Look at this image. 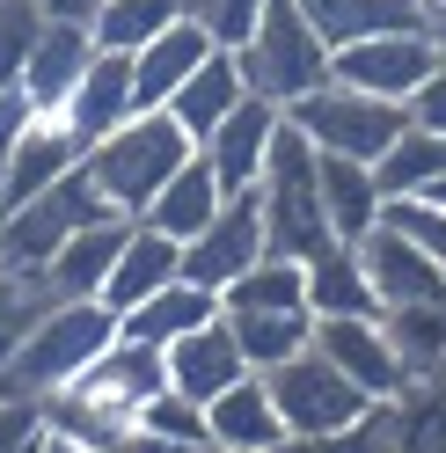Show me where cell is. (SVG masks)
Masks as SVG:
<instances>
[{"instance_id": "1", "label": "cell", "mask_w": 446, "mask_h": 453, "mask_svg": "<svg viewBox=\"0 0 446 453\" xmlns=\"http://www.w3.org/2000/svg\"><path fill=\"white\" fill-rule=\"evenodd\" d=\"M125 336V315L110 300H51L37 329L15 344V358L0 365V395H22V403H44V395L73 388L88 365Z\"/></svg>"}, {"instance_id": "2", "label": "cell", "mask_w": 446, "mask_h": 453, "mask_svg": "<svg viewBox=\"0 0 446 453\" xmlns=\"http://www.w3.org/2000/svg\"><path fill=\"white\" fill-rule=\"evenodd\" d=\"M190 154H198V139H190L169 110H139L132 125H118L110 139L88 147V176H96V190H103L125 219H139Z\"/></svg>"}, {"instance_id": "3", "label": "cell", "mask_w": 446, "mask_h": 453, "mask_svg": "<svg viewBox=\"0 0 446 453\" xmlns=\"http://www.w3.org/2000/svg\"><path fill=\"white\" fill-rule=\"evenodd\" d=\"M249 73V96H264L278 110H293L300 96H315L322 81H337V51L322 44V30L300 15V0H271L264 22L249 30V44L235 51Z\"/></svg>"}, {"instance_id": "4", "label": "cell", "mask_w": 446, "mask_h": 453, "mask_svg": "<svg viewBox=\"0 0 446 453\" xmlns=\"http://www.w3.org/2000/svg\"><path fill=\"white\" fill-rule=\"evenodd\" d=\"M257 190H264L271 249H286V257H322V249L337 242V226H329V212H322V147H315L293 118L278 125Z\"/></svg>"}, {"instance_id": "5", "label": "cell", "mask_w": 446, "mask_h": 453, "mask_svg": "<svg viewBox=\"0 0 446 453\" xmlns=\"http://www.w3.org/2000/svg\"><path fill=\"white\" fill-rule=\"evenodd\" d=\"M96 219H118V205L96 190V176H88V161L73 168L66 183H51L44 197H30V205H8V219H0V257H8L15 271H44L59 249L81 234V226H96Z\"/></svg>"}, {"instance_id": "6", "label": "cell", "mask_w": 446, "mask_h": 453, "mask_svg": "<svg viewBox=\"0 0 446 453\" xmlns=\"http://www.w3.org/2000/svg\"><path fill=\"white\" fill-rule=\"evenodd\" d=\"M286 118L315 139L322 154H351V161H381L396 139L410 132V103H388V96H366L351 81H322L315 96H300Z\"/></svg>"}, {"instance_id": "7", "label": "cell", "mask_w": 446, "mask_h": 453, "mask_svg": "<svg viewBox=\"0 0 446 453\" xmlns=\"http://www.w3.org/2000/svg\"><path fill=\"white\" fill-rule=\"evenodd\" d=\"M271 395H278V417H286V432L293 439H329V432H344V424H358L373 410V395L358 388L351 373H337L322 351H300L286 365H271Z\"/></svg>"}, {"instance_id": "8", "label": "cell", "mask_w": 446, "mask_h": 453, "mask_svg": "<svg viewBox=\"0 0 446 453\" xmlns=\"http://www.w3.org/2000/svg\"><path fill=\"white\" fill-rule=\"evenodd\" d=\"M271 257V219H264V190H227V205L212 212L205 234L183 242V278H198V286H212L219 300H227V286Z\"/></svg>"}, {"instance_id": "9", "label": "cell", "mask_w": 446, "mask_h": 453, "mask_svg": "<svg viewBox=\"0 0 446 453\" xmlns=\"http://www.w3.org/2000/svg\"><path fill=\"white\" fill-rule=\"evenodd\" d=\"M161 388H169V351H161V344H139V336H118V344H110L88 373L73 380V395H81L88 410H103L125 439L139 432V410H147Z\"/></svg>"}, {"instance_id": "10", "label": "cell", "mask_w": 446, "mask_h": 453, "mask_svg": "<svg viewBox=\"0 0 446 453\" xmlns=\"http://www.w3.org/2000/svg\"><path fill=\"white\" fill-rule=\"evenodd\" d=\"M439 59L446 51L432 30H381V37H358L337 51V81H351L366 96H388V103H410L439 73Z\"/></svg>"}, {"instance_id": "11", "label": "cell", "mask_w": 446, "mask_h": 453, "mask_svg": "<svg viewBox=\"0 0 446 453\" xmlns=\"http://www.w3.org/2000/svg\"><path fill=\"white\" fill-rule=\"evenodd\" d=\"M315 351L337 365V373H351L373 403H396V395L410 388V373H403L396 344H388V322L381 315H315Z\"/></svg>"}, {"instance_id": "12", "label": "cell", "mask_w": 446, "mask_h": 453, "mask_svg": "<svg viewBox=\"0 0 446 453\" xmlns=\"http://www.w3.org/2000/svg\"><path fill=\"white\" fill-rule=\"evenodd\" d=\"M358 257L373 271V293H381V315L388 307H425V300H446V271L425 242L410 234L403 219H381L366 242H358Z\"/></svg>"}, {"instance_id": "13", "label": "cell", "mask_w": 446, "mask_h": 453, "mask_svg": "<svg viewBox=\"0 0 446 453\" xmlns=\"http://www.w3.org/2000/svg\"><path fill=\"white\" fill-rule=\"evenodd\" d=\"M59 118H66V132L81 139V147H96V139H110L118 125H132V118H139L132 59H125V51H96L88 73L73 81V96L59 103Z\"/></svg>"}, {"instance_id": "14", "label": "cell", "mask_w": 446, "mask_h": 453, "mask_svg": "<svg viewBox=\"0 0 446 453\" xmlns=\"http://www.w3.org/2000/svg\"><path fill=\"white\" fill-rule=\"evenodd\" d=\"M212 51H227V44H212V30H205V22H190V15L169 22L147 51H132V96H139V110H169L176 88L212 59Z\"/></svg>"}, {"instance_id": "15", "label": "cell", "mask_w": 446, "mask_h": 453, "mask_svg": "<svg viewBox=\"0 0 446 453\" xmlns=\"http://www.w3.org/2000/svg\"><path fill=\"white\" fill-rule=\"evenodd\" d=\"M96 30L88 22H51L44 15V37H37V51H30V66H22V103L30 110H44V118H59V103L73 96V81L88 73V59H96Z\"/></svg>"}, {"instance_id": "16", "label": "cell", "mask_w": 446, "mask_h": 453, "mask_svg": "<svg viewBox=\"0 0 446 453\" xmlns=\"http://www.w3.org/2000/svg\"><path fill=\"white\" fill-rule=\"evenodd\" d=\"M88 161V147L66 132V118H44V110H30L15 132V161H8V205H30V197H44L51 183H66L73 168Z\"/></svg>"}, {"instance_id": "17", "label": "cell", "mask_w": 446, "mask_h": 453, "mask_svg": "<svg viewBox=\"0 0 446 453\" xmlns=\"http://www.w3.org/2000/svg\"><path fill=\"white\" fill-rule=\"evenodd\" d=\"M125 234H132V219H125V212H118V219L81 226V234L59 249V257L37 271V286H44L51 300H103L110 271H118V257H125Z\"/></svg>"}, {"instance_id": "18", "label": "cell", "mask_w": 446, "mask_h": 453, "mask_svg": "<svg viewBox=\"0 0 446 453\" xmlns=\"http://www.w3.org/2000/svg\"><path fill=\"white\" fill-rule=\"evenodd\" d=\"M278 125H286V110H278V103H264V96H249V103H242L235 118L205 139L198 154L212 161V176L227 183V190H257V183H264V161H271Z\"/></svg>"}, {"instance_id": "19", "label": "cell", "mask_w": 446, "mask_h": 453, "mask_svg": "<svg viewBox=\"0 0 446 453\" xmlns=\"http://www.w3.org/2000/svg\"><path fill=\"white\" fill-rule=\"evenodd\" d=\"M242 373H257V365H249V351H242V336H235L227 315L205 322L198 336H183V344H169V388L190 395V403H212V395H227Z\"/></svg>"}, {"instance_id": "20", "label": "cell", "mask_w": 446, "mask_h": 453, "mask_svg": "<svg viewBox=\"0 0 446 453\" xmlns=\"http://www.w3.org/2000/svg\"><path fill=\"white\" fill-rule=\"evenodd\" d=\"M205 432L227 446V453H264V446H278V439H293L264 373H242L227 395H212V403H205Z\"/></svg>"}, {"instance_id": "21", "label": "cell", "mask_w": 446, "mask_h": 453, "mask_svg": "<svg viewBox=\"0 0 446 453\" xmlns=\"http://www.w3.org/2000/svg\"><path fill=\"white\" fill-rule=\"evenodd\" d=\"M176 278H183V242H176V234H161V226H147V219H132L125 257H118V271H110L103 300L118 307V315H132L139 300H154L161 286H176Z\"/></svg>"}, {"instance_id": "22", "label": "cell", "mask_w": 446, "mask_h": 453, "mask_svg": "<svg viewBox=\"0 0 446 453\" xmlns=\"http://www.w3.org/2000/svg\"><path fill=\"white\" fill-rule=\"evenodd\" d=\"M322 212H329V226H337V242H366L388 219L381 168L351 161V154H322Z\"/></svg>"}, {"instance_id": "23", "label": "cell", "mask_w": 446, "mask_h": 453, "mask_svg": "<svg viewBox=\"0 0 446 453\" xmlns=\"http://www.w3.org/2000/svg\"><path fill=\"white\" fill-rule=\"evenodd\" d=\"M242 103H249V73H242V59H235V51H212V59H205V66H198V73H190L183 88H176L169 118H176V125H183V132L205 147V139H212L219 125H227Z\"/></svg>"}, {"instance_id": "24", "label": "cell", "mask_w": 446, "mask_h": 453, "mask_svg": "<svg viewBox=\"0 0 446 453\" xmlns=\"http://www.w3.org/2000/svg\"><path fill=\"white\" fill-rule=\"evenodd\" d=\"M227 315V300H219L212 286H198V278H176V286H161L154 300H139L125 315V336H139V344H183V336H198L205 322Z\"/></svg>"}, {"instance_id": "25", "label": "cell", "mask_w": 446, "mask_h": 453, "mask_svg": "<svg viewBox=\"0 0 446 453\" xmlns=\"http://www.w3.org/2000/svg\"><path fill=\"white\" fill-rule=\"evenodd\" d=\"M219 205H227V183L212 176V161H205V154H190L176 176L161 183V197H154V205L139 212V219L161 226V234H176V242H190V234H205V226H212V212H219Z\"/></svg>"}, {"instance_id": "26", "label": "cell", "mask_w": 446, "mask_h": 453, "mask_svg": "<svg viewBox=\"0 0 446 453\" xmlns=\"http://www.w3.org/2000/svg\"><path fill=\"white\" fill-rule=\"evenodd\" d=\"M425 8L432 0H300V15L322 30L329 51H344L358 37H381V30H425Z\"/></svg>"}, {"instance_id": "27", "label": "cell", "mask_w": 446, "mask_h": 453, "mask_svg": "<svg viewBox=\"0 0 446 453\" xmlns=\"http://www.w3.org/2000/svg\"><path fill=\"white\" fill-rule=\"evenodd\" d=\"M308 307L315 315H381V293H373L358 242H329L322 257H308Z\"/></svg>"}, {"instance_id": "28", "label": "cell", "mask_w": 446, "mask_h": 453, "mask_svg": "<svg viewBox=\"0 0 446 453\" xmlns=\"http://www.w3.org/2000/svg\"><path fill=\"white\" fill-rule=\"evenodd\" d=\"M227 322H235V336H242V351H249L257 373L315 351V307H227Z\"/></svg>"}, {"instance_id": "29", "label": "cell", "mask_w": 446, "mask_h": 453, "mask_svg": "<svg viewBox=\"0 0 446 453\" xmlns=\"http://www.w3.org/2000/svg\"><path fill=\"white\" fill-rule=\"evenodd\" d=\"M388 344H396L410 380H446V300L425 307H388Z\"/></svg>"}, {"instance_id": "30", "label": "cell", "mask_w": 446, "mask_h": 453, "mask_svg": "<svg viewBox=\"0 0 446 453\" xmlns=\"http://www.w3.org/2000/svg\"><path fill=\"white\" fill-rule=\"evenodd\" d=\"M381 190H388V205H403V197H425L432 183H446V139L425 132V125H410L396 147H388L381 161Z\"/></svg>"}, {"instance_id": "31", "label": "cell", "mask_w": 446, "mask_h": 453, "mask_svg": "<svg viewBox=\"0 0 446 453\" xmlns=\"http://www.w3.org/2000/svg\"><path fill=\"white\" fill-rule=\"evenodd\" d=\"M169 22H183V0H103V15H96V44L103 51H147Z\"/></svg>"}, {"instance_id": "32", "label": "cell", "mask_w": 446, "mask_h": 453, "mask_svg": "<svg viewBox=\"0 0 446 453\" xmlns=\"http://www.w3.org/2000/svg\"><path fill=\"white\" fill-rule=\"evenodd\" d=\"M227 307H308V257L271 249L264 264H249L227 286Z\"/></svg>"}, {"instance_id": "33", "label": "cell", "mask_w": 446, "mask_h": 453, "mask_svg": "<svg viewBox=\"0 0 446 453\" xmlns=\"http://www.w3.org/2000/svg\"><path fill=\"white\" fill-rule=\"evenodd\" d=\"M388 410H396V453H446V380H410Z\"/></svg>"}, {"instance_id": "34", "label": "cell", "mask_w": 446, "mask_h": 453, "mask_svg": "<svg viewBox=\"0 0 446 453\" xmlns=\"http://www.w3.org/2000/svg\"><path fill=\"white\" fill-rule=\"evenodd\" d=\"M44 307H51V293L37 286L30 271H15L8 257H0V365L15 358V344L37 329V315H44Z\"/></svg>"}, {"instance_id": "35", "label": "cell", "mask_w": 446, "mask_h": 453, "mask_svg": "<svg viewBox=\"0 0 446 453\" xmlns=\"http://www.w3.org/2000/svg\"><path fill=\"white\" fill-rule=\"evenodd\" d=\"M37 37H44V0H0V88H22Z\"/></svg>"}, {"instance_id": "36", "label": "cell", "mask_w": 446, "mask_h": 453, "mask_svg": "<svg viewBox=\"0 0 446 453\" xmlns=\"http://www.w3.org/2000/svg\"><path fill=\"white\" fill-rule=\"evenodd\" d=\"M264 8H271V0H183V15H190V22H205L212 44H227V51L249 44V30L264 22Z\"/></svg>"}, {"instance_id": "37", "label": "cell", "mask_w": 446, "mask_h": 453, "mask_svg": "<svg viewBox=\"0 0 446 453\" xmlns=\"http://www.w3.org/2000/svg\"><path fill=\"white\" fill-rule=\"evenodd\" d=\"M139 432L147 439H212L205 432V403H190V395H176V388H161L147 410H139Z\"/></svg>"}, {"instance_id": "38", "label": "cell", "mask_w": 446, "mask_h": 453, "mask_svg": "<svg viewBox=\"0 0 446 453\" xmlns=\"http://www.w3.org/2000/svg\"><path fill=\"white\" fill-rule=\"evenodd\" d=\"M315 453H396V410H388V403H373L358 424H344V432L315 439Z\"/></svg>"}, {"instance_id": "39", "label": "cell", "mask_w": 446, "mask_h": 453, "mask_svg": "<svg viewBox=\"0 0 446 453\" xmlns=\"http://www.w3.org/2000/svg\"><path fill=\"white\" fill-rule=\"evenodd\" d=\"M37 439H44V403L0 395V453H30Z\"/></svg>"}, {"instance_id": "40", "label": "cell", "mask_w": 446, "mask_h": 453, "mask_svg": "<svg viewBox=\"0 0 446 453\" xmlns=\"http://www.w3.org/2000/svg\"><path fill=\"white\" fill-rule=\"evenodd\" d=\"M388 219H403L410 234L439 257V271H446V212H439V205H417V197H403V205H388Z\"/></svg>"}, {"instance_id": "41", "label": "cell", "mask_w": 446, "mask_h": 453, "mask_svg": "<svg viewBox=\"0 0 446 453\" xmlns=\"http://www.w3.org/2000/svg\"><path fill=\"white\" fill-rule=\"evenodd\" d=\"M22 118H30V103H22L15 88H0V219H8V161H15V132Z\"/></svg>"}, {"instance_id": "42", "label": "cell", "mask_w": 446, "mask_h": 453, "mask_svg": "<svg viewBox=\"0 0 446 453\" xmlns=\"http://www.w3.org/2000/svg\"><path fill=\"white\" fill-rule=\"evenodd\" d=\"M410 125H425V132H439V139H446V59H439V73L425 81V88L410 96Z\"/></svg>"}, {"instance_id": "43", "label": "cell", "mask_w": 446, "mask_h": 453, "mask_svg": "<svg viewBox=\"0 0 446 453\" xmlns=\"http://www.w3.org/2000/svg\"><path fill=\"white\" fill-rule=\"evenodd\" d=\"M132 453H227L219 439H147V432H132Z\"/></svg>"}, {"instance_id": "44", "label": "cell", "mask_w": 446, "mask_h": 453, "mask_svg": "<svg viewBox=\"0 0 446 453\" xmlns=\"http://www.w3.org/2000/svg\"><path fill=\"white\" fill-rule=\"evenodd\" d=\"M44 15H51V22H88V30H96L103 0H44Z\"/></svg>"}, {"instance_id": "45", "label": "cell", "mask_w": 446, "mask_h": 453, "mask_svg": "<svg viewBox=\"0 0 446 453\" xmlns=\"http://www.w3.org/2000/svg\"><path fill=\"white\" fill-rule=\"evenodd\" d=\"M37 453H88V446L66 439V432H44V439H37Z\"/></svg>"}, {"instance_id": "46", "label": "cell", "mask_w": 446, "mask_h": 453, "mask_svg": "<svg viewBox=\"0 0 446 453\" xmlns=\"http://www.w3.org/2000/svg\"><path fill=\"white\" fill-rule=\"evenodd\" d=\"M425 30L439 37V51H446V0H432V8H425Z\"/></svg>"}, {"instance_id": "47", "label": "cell", "mask_w": 446, "mask_h": 453, "mask_svg": "<svg viewBox=\"0 0 446 453\" xmlns=\"http://www.w3.org/2000/svg\"><path fill=\"white\" fill-rule=\"evenodd\" d=\"M264 453H315V439H278V446H264Z\"/></svg>"}, {"instance_id": "48", "label": "cell", "mask_w": 446, "mask_h": 453, "mask_svg": "<svg viewBox=\"0 0 446 453\" xmlns=\"http://www.w3.org/2000/svg\"><path fill=\"white\" fill-rule=\"evenodd\" d=\"M417 205H439V212H446V183H432L425 197H417Z\"/></svg>"}, {"instance_id": "49", "label": "cell", "mask_w": 446, "mask_h": 453, "mask_svg": "<svg viewBox=\"0 0 446 453\" xmlns=\"http://www.w3.org/2000/svg\"><path fill=\"white\" fill-rule=\"evenodd\" d=\"M103 453H132V439H125V446H103Z\"/></svg>"}, {"instance_id": "50", "label": "cell", "mask_w": 446, "mask_h": 453, "mask_svg": "<svg viewBox=\"0 0 446 453\" xmlns=\"http://www.w3.org/2000/svg\"><path fill=\"white\" fill-rule=\"evenodd\" d=\"M30 453H37V446H30Z\"/></svg>"}]
</instances>
